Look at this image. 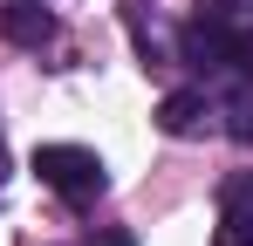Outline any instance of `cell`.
Here are the masks:
<instances>
[{
    "instance_id": "6da1fadb",
    "label": "cell",
    "mask_w": 253,
    "mask_h": 246,
    "mask_svg": "<svg viewBox=\"0 0 253 246\" xmlns=\"http://www.w3.org/2000/svg\"><path fill=\"white\" fill-rule=\"evenodd\" d=\"M35 178H42L55 199L89 205L103 192V158H96L89 144H42V151H35Z\"/></svg>"
},
{
    "instance_id": "7a4b0ae2",
    "label": "cell",
    "mask_w": 253,
    "mask_h": 246,
    "mask_svg": "<svg viewBox=\"0 0 253 246\" xmlns=\"http://www.w3.org/2000/svg\"><path fill=\"white\" fill-rule=\"evenodd\" d=\"M199 123H206V96L199 89H171L165 103H158V130L165 137H192Z\"/></svg>"
},
{
    "instance_id": "3957f363",
    "label": "cell",
    "mask_w": 253,
    "mask_h": 246,
    "mask_svg": "<svg viewBox=\"0 0 253 246\" xmlns=\"http://www.w3.org/2000/svg\"><path fill=\"white\" fill-rule=\"evenodd\" d=\"M0 35L14 41V48H42V41L55 35V14H42V7H7V14H0Z\"/></svg>"
},
{
    "instance_id": "277c9868",
    "label": "cell",
    "mask_w": 253,
    "mask_h": 246,
    "mask_svg": "<svg viewBox=\"0 0 253 246\" xmlns=\"http://www.w3.org/2000/svg\"><path fill=\"white\" fill-rule=\"evenodd\" d=\"M219 219H240V226H253V171L226 178V192H219Z\"/></svg>"
},
{
    "instance_id": "5b68a950",
    "label": "cell",
    "mask_w": 253,
    "mask_h": 246,
    "mask_svg": "<svg viewBox=\"0 0 253 246\" xmlns=\"http://www.w3.org/2000/svg\"><path fill=\"white\" fill-rule=\"evenodd\" d=\"M226 130H233V137H240V144H253V82L247 89H233V96H226Z\"/></svg>"
},
{
    "instance_id": "8992f818",
    "label": "cell",
    "mask_w": 253,
    "mask_h": 246,
    "mask_svg": "<svg viewBox=\"0 0 253 246\" xmlns=\"http://www.w3.org/2000/svg\"><path fill=\"white\" fill-rule=\"evenodd\" d=\"M0 178H7V144H0Z\"/></svg>"
}]
</instances>
